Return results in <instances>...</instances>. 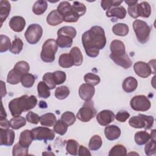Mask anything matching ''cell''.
<instances>
[{
	"instance_id": "cell-13",
	"label": "cell",
	"mask_w": 156,
	"mask_h": 156,
	"mask_svg": "<svg viewBox=\"0 0 156 156\" xmlns=\"http://www.w3.org/2000/svg\"><path fill=\"white\" fill-rule=\"evenodd\" d=\"M95 93L94 86L88 83L82 84L79 89V95L80 98L85 101H90L91 99Z\"/></svg>"
},
{
	"instance_id": "cell-12",
	"label": "cell",
	"mask_w": 156,
	"mask_h": 156,
	"mask_svg": "<svg viewBox=\"0 0 156 156\" xmlns=\"http://www.w3.org/2000/svg\"><path fill=\"white\" fill-rule=\"evenodd\" d=\"M115 117V115L112 111L104 110L96 115V120L101 126H107L113 121Z\"/></svg>"
},
{
	"instance_id": "cell-21",
	"label": "cell",
	"mask_w": 156,
	"mask_h": 156,
	"mask_svg": "<svg viewBox=\"0 0 156 156\" xmlns=\"http://www.w3.org/2000/svg\"><path fill=\"white\" fill-rule=\"evenodd\" d=\"M138 87L137 80L132 76L126 78L122 83V88L127 93H132Z\"/></svg>"
},
{
	"instance_id": "cell-28",
	"label": "cell",
	"mask_w": 156,
	"mask_h": 156,
	"mask_svg": "<svg viewBox=\"0 0 156 156\" xmlns=\"http://www.w3.org/2000/svg\"><path fill=\"white\" fill-rule=\"evenodd\" d=\"M48 8V2L46 1H37L33 5L32 12L37 15H42L45 12Z\"/></svg>"
},
{
	"instance_id": "cell-1",
	"label": "cell",
	"mask_w": 156,
	"mask_h": 156,
	"mask_svg": "<svg viewBox=\"0 0 156 156\" xmlns=\"http://www.w3.org/2000/svg\"><path fill=\"white\" fill-rule=\"evenodd\" d=\"M106 37L104 30L98 26L91 27L82 35V43L87 55L90 57H96L99 50L106 44Z\"/></svg>"
},
{
	"instance_id": "cell-11",
	"label": "cell",
	"mask_w": 156,
	"mask_h": 156,
	"mask_svg": "<svg viewBox=\"0 0 156 156\" xmlns=\"http://www.w3.org/2000/svg\"><path fill=\"white\" fill-rule=\"evenodd\" d=\"M133 69L135 73L141 78H146L153 73L148 63L141 61H138L133 65Z\"/></svg>"
},
{
	"instance_id": "cell-14",
	"label": "cell",
	"mask_w": 156,
	"mask_h": 156,
	"mask_svg": "<svg viewBox=\"0 0 156 156\" xmlns=\"http://www.w3.org/2000/svg\"><path fill=\"white\" fill-rule=\"evenodd\" d=\"M26 26L24 18L20 16H13L9 21V26L12 30L16 32H20L23 30Z\"/></svg>"
},
{
	"instance_id": "cell-40",
	"label": "cell",
	"mask_w": 156,
	"mask_h": 156,
	"mask_svg": "<svg viewBox=\"0 0 156 156\" xmlns=\"http://www.w3.org/2000/svg\"><path fill=\"white\" fill-rule=\"evenodd\" d=\"M125 2L128 5V13L129 15L133 18H137L138 17L137 12V4L138 1H131L127 0Z\"/></svg>"
},
{
	"instance_id": "cell-39",
	"label": "cell",
	"mask_w": 156,
	"mask_h": 156,
	"mask_svg": "<svg viewBox=\"0 0 156 156\" xmlns=\"http://www.w3.org/2000/svg\"><path fill=\"white\" fill-rule=\"evenodd\" d=\"M71 10L80 17L85 15L87 8L84 4L78 1H74L73 4L71 5Z\"/></svg>"
},
{
	"instance_id": "cell-26",
	"label": "cell",
	"mask_w": 156,
	"mask_h": 156,
	"mask_svg": "<svg viewBox=\"0 0 156 156\" xmlns=\"http://www.w3.org/2000/svg\"><path fill=\"white\" fill-rule=\"evenodd\" d=\"M113 34L118 36H126L129 31V27L124 23H116L112 27Z\"/></svg>"
},
{
	"instance_id": "cell-6",
	"label": "cell",
	"mask_w": 156,
	"mask_h": 156,
	"mask_svg": "<svg viewBox=\"0 0 156 156\" xmlns=\"http://www.w3.org/2000/svg\"><path fill=\"white\" fill-rule=\"evenodd\" d=\"M96 113V110L94 107L93 101H87L83 104L82 108L79 109L77 113V118L82 122H88L93 118Z\"/></svg>"
},
{
	"instance_id": "cell-7",
	"label": "cell",
	"mask_w": 156,
	"mask_h": 156,
	"mask_svg": "<svg viewBox=\"0 0 156 156\" xmlns=\"http://www.w3.org/2000/svg\"><path fill=\"white\" fill-rule=\"evenodd\" d=\"M43 29L38 24H32L27 27L24 36L27 41L30 44H37L41 38Z\"/></svg>"
},
{
	"instance_id": "cell-55",
	"label": "cell",
	"mask_w": 156,
	"mask_h": 156,
	"mask_svg": "<svg viewBox=\"0 0 156 156\" xmlns=\"http://www.w3.org/2000/svg\"><path fill=\"white\" fill-rule=\"evenodd\" d=\"M26 118L28 122L34 124H37L40 121V117L37 113L33 112H29L26 114Z\"/></svg>"
},
{
	"instance_id": "cell-38",
	"label": "cell",
	"mask_w": 156,
	"mask_h": 156,
	"mask_svg": "<svg viewBox=\"0 0 156 156\" xmlns=\"http://www.w3.org/2000/svg\"><path fill=\"white\" fill-rule=\"evenodd\" d=\"M35 81V77L30 73H26L23 74L21 79V83L25 88H30L34 84Z\"/></svg>"
},
{
	"instance_id": "cell-29",
	"label": "cell",
	"mask_w": 156,
	"mask_h": 156,
	"mask_svg": "<svg viewBox=\"0 0 156 156\" xmlns=\"http://www.w3.org/2000/svg\"><path fill=\"white\" fill-rule=\"evenodd\" d=\"M22 76L23 74L13 68L9 72L7 77V82L12 85H16L21 82Z\"/></svg>"
},
{
	"instance_id": "cell-10",
	"label": "cell",
	"mask_w": 156,
	"mask_h": 156,
	"mask_svg": "<svg viewBox=\"0 0 156 156\" xmlns=\"http://www.w3.org/2000/svg\"><path fill=\"white\" fill-rule=\"evenodd\" d=\"M15 134L13 130L9 129H0L1 146H10L13 144Z\"/></svg>"
},
{
	"instance_id": "cell-17",
	"label": "cell",
	"mask_w": 156,
	"mask_h": 156,
	"mask_svg": "<svg viewBox=\"0 0 156 156\" xmlns=\"http://www.w3.org/2000/svg\"><path fill=\"white\" fill-rule=\"evenodd\" d=\"M121 129L115 125L107 126L104 130L106 138L110 141L118 139L121 135Z\"/></svg>"
},
{
	"instance_id": "cell-48",
	"label": "cell",
	"mask_w": 156,
	"mask_h": 156,
	"mask_svg": "<svg viewBox=\"0 0 156 156\" xmlns=\"http://www.w3.org/2000/svg\"><path fill=\"white\" fill-rule=\"evenodd\" d=\"M13 68L23 75L26 73H28L30 70V66L27 62L21 60L18 62L14 66Z\"/></svg>"
},
{
	"instance_id": "cell-50",
	"label": "cell",
	"mask_w": 156,
	"mask_h": 156,
	"mask_svg": "<svg viewBox=\"0 0 156 156\" xmlns=\"http://www.w3.org/2000/svg\"><path fill=\"white\" fill-rule=\"evenodd\" d=\"M52 77L56 85H60L65 82L66 78V73L62 71H56L52 73Z\"/></svg>"
},
{
	"instance_id": "cell-27",
	"label": "cell",
	"mask_w": 156,
	"mask_h": 156,
	"mask_svg": "<svg viewBox=\"0 0 156 156\" xmlns=\"http://www.w3.org/2000/svg\"><path fill=\"white\" fill-rule=\"evenodd\" d=\"M58 64L63 68H68L74 65V62L69 54L65 53L60 55L58 58Z\"/></svg>"
},
{
	"instance_id": "cell-58",
	"label": "cell",
	"mask_w": 156,
	"mask_h": 156,
	"mask_svg": "<svg viewBox=\"0 0 156 156\" xmlns=\"http://www.w3.org/2000/svg\"><path fill=\"white\" fill-rule=\"evenodd\" d=\"M0 126L1 128L3 129H9L10 127V121H8L6 118L0 119Z\"/></svg>"
},
{
	"instance_id": "cell-8",
	"label": "cell",
	"mask_w": 156,
	"mask_h": 156,
	"mask_svg": "<svg viewBox=\"0 0 156 156\" xmlns=\"http://www.w3.org/2000/svg\"><path fill=\"white\" fill-rule=\"evenodd\" d=\"M131 108L138 112H146L151 106L149 99L144 95H136L132 98L130 101Z\"/></svg>"
},
{
	"instance_id": "cell-3",
	"label": "cell",
	"mask_w": 156,
	"mask_h": 156,
	"mask_svg": "<svg viewBox=\"0 0 156 156\" xmlns=\"http://www.w3.org/2000/svg\"><path fill=\"white\" fill-rule=\"evenodd\" d=\"M40 58L44 62L51 63L54 61L55 55L58 49L56 40L52 38L48 39L42 46Z\"/></svg>"
},
{
	"instance_id": "cell-22",
	"label": "cell",
	"mask_w": 156,
	"mask_h": 156,
	"mask_svg": "<svg viewBox=\"0 0 156 156\" xmlns=\"http://www.w3.org/2000/svg\"><path fill=\"white\" fill-rule=\"evenodd\" d=\"M11 5L10 2L7 0H1L0 1V18L1 24L2 25L3 22L8 17L10 12Z\"/></svg>"
},
{
	"instance_id": "cell-59",
	"label": "cell",
	"mask_w": 156,
	"mask_h": 156,
	"mask_svg": "<svg viewBox=\"0 0 156 156\" xmlns=\"http://www.w3.org/2000/svg\"><path fill=\"white\" fill-rule=\"evenodd\" d=\"M1 98H3L4 96L7 94V91L5 89V85L4 84V82L1 80Z\"/></svg>"
},
{
	"instance_id": "cell-16",
	"label": "cell",
	"mask_w": 156,
	"mask_h": 156,
	"mask_svg": "<svg viewBox=\"0 0 156 156\" xmlns=\"http://www.w3.org/2000/svg\"><path fill=\"white\" fill-rule=\"evenodd\" d=\"M109 56L116 65L122 67L124 69H129L132 66V61L130 60L127 53L119 56H114L110 54Z\"/></svg>"
},
{
	"instance_id": "cell-19",
	"label": "cell",
	"mask_w": 156,
	"mask_h": 156,
	"mask_svg": "<svg viewBox=\"0 0 156 156\" xmlns=\"http://www.w3.org/2000/svg\"><path fill=\"white\" fill-rule=\"evenodd\" d=\"M46 21L50 26H57L63 21L62 15L57 10H52L46 17Z\"/></svg>"
},
{
	"instance_id": "cell-36",
	"label": "cell",
	"mask_w": 156,
	"mask_h": 156,
	"mask_svg": "<svg viewBox=\"0 0 156 156\" xmlns=\"http://www.w3.org/2000/svg\"><path fill=\"white\" fill-rule=\"evenodd\" d=\"M10 127L15 130H18L26 124V119L21 116H15L10 120Z\"/></svg>"
},
{
	"instance_id": "cell-5",
	"label": "cell",
	"mask_w": 156,
	"mask_h": 156,
	"mask_svg": "<svg viewBox=\"0 0 156 156\" xmlns=\"http://www.w3.org/2000/svg\"><path fill=\"white\" fill-rule=\"evenodd\" d=\"M154 117L143 114H139L138 116H133L129 119V125L136 129L144 128L149 129L154 124Z\"/></svg>"
},
{
	"instance_id": "cell-30",
	"label": "cell",
	"mask_w": 156,
	"mask_h": 156,
	"mask_svg": "<svg viewBox=\"0 0 156 156\" xmlns=\"http://www.w3.org/2000/svg\"><path fill=\"white\" fill-rule=\"evenodd\" d=\"M134 139L136 144L140 146L143 145L150 140V135L144 130L138 131L135 133Z\"/></svg>"
},
{
	"instance_id": "cell-60",
	"label": "cell",
	"mask_w": 156,
	"mask_h": 156,
	"mask_svg": "<svg viewBox=\"0 0 156 156\" xmlns=\"http://www.w3.org/2000/svg\"><path fill=\"white\" fill-rule=\"evenodd\" d=\"M6 117H7V114L5 113V111L4 109L2 103H1V118H0V119L6 118Z\"/></svg>"
},
{
	"instance_id": "cell-47",
	"label": "cell",
	"mask_w": 156,
	"mask_h": 156,
	"mask_svg": "<svg viewBox=\"0 0 156 156\" xmlns=\"http://www.w3.org/2000/svg\"><path fill=\"white\" fill-rule=\"evenodd\" d=\"M28 147L22 146L19 143L15 144L12 149V155L13 156H24L28 155Z\"/></svg>"
},
{
	"instance_id": "cell-37",
	"label": "cell",
	"mask_w": 156,
	"mask_h": 156,
	"mask_svg": "<svg viewBox=\"0 0 156 156\" xmlns=\"http://www.w3.org/2000/svg\"><path fill=\"white\" fill-rule=\"evenodd\" d=\"M69 94V89L65 85L60 86L56 88L54 95L55 98L60 100L66 99Z\"/></svg>"
},
{
	"instance_id": "cell-20",
	"label": "cell",
	"mask_w": 156,
	"mask_h": 156,
	"mask_svg": "<svg viewBox=\"0 0 156 156\" xmlns=\"http://www.w3.org/2000/svg\"><path fill=\"white\" fill-rule=\"evenodd\" d=\"M33 137L31 133V130L26 129L21 132L19 138V143L23 147H28L31 144L33 141Z\"/></svg>"
},
{
	"instance_id": "cell-57",
	"label": "cell",
	"mask_w": 156,
	"mask_h": 156,
	"mask_svg": "<svg viewBox=\"0 0 156 156\" xmlns=\"http://www.w3.org/2000/svg\"><path fill=\"white\" fill-rule=\"evenodd\" d=\"M78 155L79 156H83V155L91 156V155L89 150L86 147H85L84 146H82V145L79 146V150H78Z\"/></svg>"
},
{
	"instance_id": "cell-61",
	"label": "cell",
	"mask_w": 156,
	"mask_h": 156,
	"mask_svg": "<svg viewBox=\"0 0 156 156\" xmlns=\"http://www.w3.org/2000/svg\"><path fill=\"white\" fill-rule=\"evenodd\" d=\"M150 138L152 140H155V130L154 129L151 131V135H150Z\"/></svg>"
},
{
	"instance_id": "cell-52",
	"label": "cell",
	"mask_w": 156,
	"mask_h": 156,
	"mask_svg": "<svg viewBox=\"0 0 156 156\" xmlns=\"http://www.w3.org/2000/svg\"><path fill=\"white\" fill-rule=\"evenodd\" d=\"M57 10L63 16L71 10V5L68 1H62L57 6Z\"/></svg>"
},
{
	"instance_id": "cell-49",
	"label": "cell",
	"mask_w": 156,
	"mask_h": 156,
	"mask_svg": "<svg viewBox=\"0 0 156 156\" xmlns=\"http://www.w3.org/2000/svg\"><path fill=\"white\" fill-rule=\"evenodd\" d=\"M144 152L146 155H152L156 153V142L154 140L148 141L144 147Z\"/></svg>"
},
{
	"instance_id": "cell-32",
	"label": "cell",
	"mask_w": 156,
	"mask_h": 156,
	"mask_svg": "<svg viewBox=\"0 0 156 156\" xmlns=\"http://www.w3.org/2000/svg\"><path fill=\"white\" fill-rule=\"evenodd\" d=\"M57 44L61 48H68L72 46L73 38L65 35H57Z\"/></svg>"
},
{
	"instance_id": "cell-31",
	"label": "cell",
	"mask_w": 156,
	"mask_h": 156,
	"mask_svg": "<svg viewBox=\"0 0 156 156\" xmlns=\"http://www.w3.org/2000/svg\"><path fill=\"white\" fill-rule=\"evenodd\" d=\"M79 144L77 141L73 139H69L66 142V149L68 154L72 155H77Z\"/></svg>"
},
{
	"instance_id": "cell-46",
	"label": "cell",
	"mask_w": 156,
	"mask_h": 156,
	"mask_svg": "<svg viewBox=\"0 0 156 156\" xmlns=\"http://www.w3.org/2000/svg\"><path fill=\"white\" fill-rule=\"evenodd\" d=\"M68 127V126L65 124L61 119H59L57 121L55 124H54L53 130L54 131V132L60 135H63L67 132Z\"/></svg>"
},
{
	"instance_id": "cell-24",
	"label": "cell",
	"mask_w": 156,
	"mask_h": 156,
	"mask_svg": "<svg viewBox=\"0 0 156 156\" xmlns=\"http://www.w3.org/2000/svg\"><path fill=\"white\" fill-rule=\"evenodd\" d=\"M138 15L143 18H148L151 14V7L147 2L143 1L137 4Z\"/></svg>"
},
{
	"instance_id": "cell-42",
	"label": "cell",
	"mask_w": 156,
	"mask_h": 156,
	"mask_svg": "<svg viewBox=\"0 0 156 156\" xmlns=\"http://www.w3.org/2000/svg\"><path fill=\"white\" fill-rule=\"evenodd\" d=\"M127 150L126 148L122 144L115 145L110 151L108 153L109 156H116V155H126Z\"/></svg>"
},
{
	"instance_id": "cell-2",
	"label": "cell",
	"mask_w": 156,
	"mask_h": 156,
	"mask_svg": "<svg viewBox=\"0 0 156 156\" xmlns=\"http://www.w3.org/2000/svg\"><path fill=\"white\" fill-rule=\"evenodd\" d=\"M37 104V99L34 96L25 94L15 98L9 103V108L11 115L13 116H19L24 112L34 108Z\"/></svg>"
},
{
	"instance_id": "cell-9",
	"label": "cell",
	"mask_w": 156,
	"mask_h": 156,
	"mask_svg": "<svg viewBox=\"0 0 156 156\" xmlns=\"http://www.w3.org/2000/svg\"><path fill=\"white\" fill-rule=\"evenodd\" d=\"M33 139L35 140H52L55 138V132L53 130L46 127H37L31 130Z\"/></svg>"
},
{
	"instance_id": "cell-44",
	"label": "cell",
	"mask_w": 156,
	"mask_h": 156,
	"mask_svg": "<svg viewBox=\"0 0 156 156\" xmlns=\"http://www.w3.org/2000/svg\"><path fill=\"white\" fill-rule=\"evenodd\" d=\"M60 119L68 126H70L75 122L76 116L71 112H65L62 115Z\"/></svg>"
},
{
	"instance_id": "cell-51",
	"label": "cell",
	"mask_w": 156,
	"mask_h": 156,
	"mask_svg": "<svg viewBox=\"0 0 156 156\" xmlns=\"http://www.w3.org/2000/svg\"><path fill=\"white\" fill-rule=\"evenodd\" d=\"M122 2V1H108V0H105V1H101V5L102 8L104 10H108L112 7H115L119 6L120 4Z\"/></svg>"
},
{
	"instance_id": "cell-54",
	"label": "cell",
	"mask_w": 156,
	"mask_h": 156,
	"mask_svg": "<svg viewBox=\"0 0 156 156\" xmlns=\"http://www.w3.org/2000/svg\"><path fill=\"white\" fill-rule=\"evenodd\" d=\"M63 18V21H65L66 23H76L78 21L79 16L74 12H73L71 10L66 15H65Z\"/></svg>"
},
{
	"instance_id": "cell-43",
	"label": "cell",
	"mask_w": 156,
	"mask_h": 156,
	"mask_svg": "<svg viewBox=\"0 0 156 156\" xmlns=\"http://www.w3.org/2000/svg\"><path fill=\"white\" fill-rule=\"evenodd\" d=\"M84 80L87 83L90 84L93 86H96L99 83L101 79L97 74L92 73H88L84 76Z\"/></svg>"
},
{
	"instance_id": "cell-25",
	"label": "cell",
	"mask_w": 156,
	"mask_h": 156,
	"mask_svg": "<svg viewBox=\"0 0 156 156\" xmlns=\"http://www.w3.org/2000/svg\"><path fill=\"white\" fill-rule=\"evenodd\" d=\"M69 54L71 55L73 60L74 65L80 66L82 65V63H83V55L81 52V51L78 47H73L71 49Z\"/></svg>"
},
{
	"instance_id": "cell-34",
	"label": "cell",
	"mask_w": 156,
	"mask_h": 156,
	"mask_svg": "<svg viewBox=\"0 0 156 156\" xmlns=\"http://www.w3.org/2000/svg\"><path fill=\"white\" fill-rule=\"evenodd\" d=\"M102 144L101 137L98 135H93L90 140L88 147L91 151H97L101 148Z\"/></svg>"
},
{
	"instance_id": "cell-18",
	"label": "cell",
	"mask_w": 156,
	"mask_h": 156,
	"mask_svg": "<svg viewBox=\"0 0 156 156\" xmlns=\"http://www.w3.org/2000/svg\"><path fill=\"white\" fill-rule=\"evenodd\" d=\"M127 12L126 9L122 6H118L112 7L106 12L107 17H115L117 19H124L126 17Z\"/></svg>"
},
{
	"instance_id": "cell-33",
	"label": "cell",
	"mask_w": 156,
	"mask_h": 156,
	"mask_svg": "<svg viewBox=\"0 0 156 156\" xmlns=\"http://www.w3.org/2000/svg\"><path fill=\"white\" fill-rule=\"evenodd\" d=\"M49 87L44 82H40L37 85L38 96L39 98L47 99L51 96V92Z\"/></svg>"
},
{
	"instance_id": "cell-35",
	"label": "cell",
	"mask_w": 156,
	"mask_h": 156,
	"mask_svg": "<svg viewBox=\"0 0 156 156\" xmlns=\"http://www.w3.org/2000/svg\"><path fill=\"white\" fill-rule=\"evenodd\" d=\"M77 34L76 29L72 26H63L58 29L57 31V35H65L74 38Z\"/></svg>"
},
{
	"instance_id": "cell-53",
	"label": "cell",
	"mask_w": 156,
	"mask_h": 156,
	"mask_svg": "<svg viewBox=\"0 0 156 156\" xmlns=\"http://www.w3.org/2000/svg\"><path fill=\"white\" fill-rule=\"evenodd\" d=\"M43 82H44L50 90L55 88L56 84L54 82L52 77V73H46L43 76Z\"/></svg>"
},
{
	"instance_id": "cell-23",
	"label": "cell",
	"mask_w": 156,
	"mask_h": 156,
	"mask_svg": "<svg viewBox=\"0 0 156 156\" xmlns=\"http://www.w3.org/2000/svg\"><path fill=\"white\" fill-rule=\"evenodd\" d=\"M57 121L55 115L52 113H48L41 115L40 118V122L44 127L54 126Z\"/></svg>"
},
{
	"instance_id": "cell-41",
	"label": "cell",
	"mask_w": 156,
	"mask_h": 156,
	"mask_svg": "<svg viewBox=\"0 0 156 156\" xmlns=\"http://www.w3.org/2000/svg\"><path fill=\"white\" fill-rule=\"evenodd\" d=\"M23 48V41L18 37H16L15 40L12 41L11 48L9 49L10 52L14 54H20Z\"/></svg>"
},
{
	"instance_id": "cell-4",
	"label": "cell",
	"mask_w": 156,
	"mask_h": 156,
	"mask_svg": "<svg viewBox=\"0 0 156 156\" xmlns=\"http://www.w3.org/2000/svg\"><path fill=\"white\" fill-rule=\"evenodd\" d=\"M138 41L141 44L146 43L150 37L151 27L144 21L135 20L132 24Z\"/></svg>"
},
{
	"instance_id": "cell-56",
	"label": "cell",
	"mask_w": 156,
	"mask_h": 156,
	"mask_svg": "<svg viewBox=\"0 0 156 156\" xmlns=\"http://www.w3.org/2000/svg\"><path fill=\"white\" fill-rule=\"evenodd\" d=\"M130 117V114L125 110H121L119 111L116 115H115V118L117 121L121 122H125Z\"/></svg>"
},
{
	"instance_id": "cell-45",
	"label": "cell",
	"mask_w": 156,
	"mask_h": 156,
	"mask_svg": "<svg viewBox=\"0 0 156 156\" xmlns=\"http://www.w3.org/2000/svg\"><path fill=\"white\" fill-rule=\"evenodd\" d=\"M11 43L9 37L1 35H0V52H4L8 51L11 48Z\"/></svg>"
},
{
	"instance_id": "cell-15",
	"label": "cell",
	"mask_w": 156,
	"mask_h": 156,
	"mask_svg": "<svg viewBox=\"0 0 156 156\" xmlns=\"http://www.w3.org/2000/svg\"><path fill=\"white\" fill-rule=\"evenodd\" d=\"M111 55L115 56H119L126 53V48L124 43L118 40H113L110 45Z\"/></svg>"
}]
</instances>
